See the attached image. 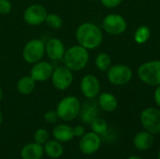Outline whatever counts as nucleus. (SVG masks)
<instances>
[{
    "instance_id": "nucleus-33",
    "label": "nucleus",
    "mask_w": 160,
    "mask_h": 159,
    "mask_svg": "<svg viewBox=\"0 0 160 159\" xmlns=\"http://www.w3.org/2000/svg\"><path fill=\"white\" fill-rule=\"evenodd\" d=\"M2 98H3V90H2V87L0 86V102L2 101Z\"/></svg>"
},
{
    "instance_id": "nucleus-27",
    "label": "nucleus",
    "mask_w": 160,
    "mask_h": 159,
    "mask_svg": "<svg viewBox=\"0 0 160 159\" xmlns=\"http://www.w3.org/2000/svg\"><path fill=\"white\" fill-rule=\"evenodd\" d=\"M43 118H44V121L48 124H55L59 120L58 114H57L55 110L54 111L51 110V111L46 112Z\"/></svg>"
},
{
    "instance_id": "nucleus-17",
    "label": "nucleus",
    "mask_w": 160,
    "mask_h": 159,
    "mask_svg": "<svg viewBox=\"0 0 160 159\" xmlns=\"http://www.w3.org/2000/svg\"><path fill=\"white\" fill-rule=\"evenodd\" d=\"M98 104L99 109L106 112H112L117 109L118 100L116 97L109 92L100 93L98 97Z\"/></svg>"
},
{
    "instance_id": "nucleus-34",
    "label": "nucleus",
    "mask_w": 160,
    "mask_h": 159,
    "mask_svg": "<svg viewBox=\"0 0 160 159\" xmlns=\"http://www.w3.org/2000/svg\"><path fill=\"white\" fill-rule=\"evenodd\" d=\"M2 121H3V116H2V113H1V112H0V127H1V125H2Z\"/></svg>"
},
{
    "instance_id": "nucleus-18",
    "label": "nucleus",
    "mask_w": 160,
    "mask_h": 159,
    "mask_svg": "<svg viewBox=\"0 0 160 159\" xmlns=\"http://www.w3.org/2000/svg\"><path fill=\"white\" fill-rule=\"evenodd\" d=\"M44 155L43 145L37 142H30L25 144L21 150L22 159H41Z\"/></svg>"
},
{
    "instance_id": "nucleus-14",
    "label": "nucleus",
    "mask_w": 160,
    "mask_h": 159,
    "mask_svg": "<svg viewBox=\"0 0 160 159\" xmlns=\"http://www.w3.org/2000/svg\"><path fill=\"white\" fill-rule=\"evenodd\" d=\"M101 146V138L95 132H86L80 140L79 148L84 155H93L97 153Z\"/></svg>"
},
{
    "instance_id": "nucleus-23",
    "label": "nucleus",
    "mask_w": 160,
    "mask_h": 159,
    "mask_svg": "<svg viewBox=\"0 0 160 159\" xmlns=\"http://www.w3.org/2000/svg\"><path fill=\"white\" fill-rule=\"evenodd\" d=\"M151 37V30L146 25H141L139 26L135 33H134V40L138 44H144L146 43Z\"/></svg>"
},
{
    "instance_id": "nucleus-9",
    "label": "nucleus",
    "mask_w": 160,
    "mask_h": 159,
    "mask_svg": "<svg viewBox=\"0 0 160 159\" xmlns=\"http://www.w3.org/2000/svg\"><path fill=\"white\" fill-rule=\"evenodd\" d=\"M142 127L153 135L160 133V110L154 107H148L141 112L140 116Z\"/></svg>"
},
{
    "instance_id": "nucleus-16",
    "label": "nucleus",
    "mask_w": 160,
    "mask_h": 159,
    "mask_svg": "<svg viewBox=\"0 0 160 159\" xmlns=\"http://www.w3.org/2000/svg\"><path fill=\"white\" fill-rule=\"evenodd\" d=\"M155 143V137L150 132L144 130L137 133L133 140V144L140 151H147L152 148Z\"/></svg>"
},
{
    "instance_id": "nucleus-20",
    "label": "nucleus",
    "mask_w": 160,
    "mask_h": 159,
    "mask_svg": "<svg viewBox=\"0 0 160 159\" xmlns=\"http://www.w3.org/2000/svg\"><path fill=\"white\" fill-rule=\"evenodd\" d=\"M37 83L38 82L30 75H25L18 80L16 83V89L19 94L22 96H28L35 91Z\"/></svg>"
},
{
    "instance_id": "nucleus-5",
    "label": "nucleus",
    "mask_w": 160,
    "mask_h": 159,
    "mask_svg": "<svg viewBox=\"0 0 160 159\" xmlns=\"http://www.w3.org/2000/svg\"><path fill=\"white\" fill-rule=\"evenodd\" d=\"M22 59L25 63L33 65L45 56V42L39 38H32L28 40L22 51Z\"/></svg>"
},
{
    "instance_id": "nucleus-10",
    "label": "nucleus",
    "mask_w": 160,
    "mask_h": 159,
    "mask_svg": "<svg viewBox=\"0 0 160 159\" xmlns=\"http://www.w3.org/2000/svg\"><path fill=\"white\" fill-rule=\"evenodd\" d=\"M48 11L46 7L40 4H32L23 11L22 18L26 24L30 26H39L45 22Z\"/></svg>"
},
{
    "instance_id": "nucleus-15",
    "label": "nucleus",
    "mask_w": 160,
    "mask_h": 159,
    "mask_svg": "<svg viewBox=\"0 0 160 159\" xmlns=\"http://www.w3.org/2000/svg\"><path fill=\"white\" fill-rule=\"evenodd\" d=\"M98 114L99 106L98 104V101L96 102L94 99H87V101L82 104L79 117L83 124L90 125L94 119L98 117Z\"/></svg>"
},
{
    "instance_id": "nucleus-35",
    "label": "nucleus",
    "mask_w": 160,
    "mask_h": 159,
    "mask_svg": "<svg viewBox=\"0 0 160 159\" xmlns=\"http://www.w3.org/2000/svg\"><path fill=\"white\" fill-rule=\"evenodd\" d=\"M158 159H160V150L159 152H158Z\"/></svg>"
},
{
    "instance_id": "nucleus-31",
    "label": "nucleus",
    "mask_w": 160,
    "mask_h": 159,
    "mask_svg": "<svg viewBox=\"0 0 160 159\" xmlns=\"http://www.w3.org/2000/svg\"><path fill=\"white\" fill-rule=\"evenodd\" d=\"M154 100L156 104L160 108V84L156 87V90L154 92Z\"/></svg>"
},
{
    "instance_id": "nucleus-1",
    "label": "nucleus",
    "mask_w": 160,
    "mask_h": 159,
    "mask_svg": "<svg viewBox=\"0 0 160 159\" xmlns=\"http://www.w3.org/2000/svg\"><path fill=\"white\" fill-rule=\"evenodd\" d=\"M75 37L79 45L88 51L96 50L103 41V30L92 22H84L77 27Z\"/></svg>"
},
{
    "instance_id": "nucleus-21",
    "label": "nucleus",
    "mask_w": 160,
    "mask_h": 159,
    "mask_svg": "<svg viewBox=\"0 0 160 159\" xmlns=\"http://www.w3.org/2000/svg\"><path fill=\"white\" fill-rule=\"evenodd\" d=\"M44 153L51 158H59L64 153V147L62 142L56 140H49L44 145Z\"/></svg>"
},
{
    "instance_id": "nucleus-6",
    "label": "nucleus",
    "mask_w": 160,
    "mask_h": 159,
    "mask_svg": "<svg viewBox=\"0 0 160 159\" xmlns=\"http://www.w3.org/2000/svg\"><path fill=\"white\" fill-rule=\"evenodd\" d=\"M133 72L128 66L118 64L112 66L107 71V78L111 84L114 86H124L130 82Z\"/></svg>"
},
{
    "instance_id": "nucleus-4",
    "label": "nucleus",
    "mask_w": 160,
    "mask_h": 159,
    "mask_svg": "<svg viewBox=\"0 0 160 159\" xmlns=\"http://www.w3.org/2000/svg\"><path fill=\"white\" fill-rule=\"evenodd\" d=\"M137 74L141 82L146 85L157 87L160 84V60H152L142 64Z\"/></svg>"
},
{
    "instance_id": "nucleus-32",
    "label": "nucleus",
    "mask_w": 160,
    "mask_h": 159,
    "mask_svg": "<svg viewBox=\"0 0 160 159\" xmlns=\"http://www.w3.org/2000/svg\"><path fill=\"white\" fill-rule=\"evenodd\" d=\"M128 159H142V157H137V156H131V157H129Z\"/></svg>"
},
{
    "instance_id": "nucleus-30",
    "label": "nucleus",
    "mask_w": 160,
    "mask_h": 159,
    "mask_svg": "<svg viewBox=\"0 0 160 159\" xmlns=\"http://www.w3.org/2000/svg\"><path fill=\"white\" fill-rule=\"evenodd\" d=\"M73 132H74V136L78 137V138H82L86 133L84 127L81 126V125H78V126L74 127H73Z\"/></svg>"
},
{
    "instance_id": "nucleus-7",
    "label": "nucleus",
    "mask_w": 160,
    "mask_h": 159,
    "mask_svg": "<svg viewBox=\"0 0 160 159\" xmlns=\"http://www.w3.org/2000/svg\"><path fill=\"white\" fill-rule=\"evenodd\" d=\"M101 28L112 36H119L126 32L128 23L122 15L118 13H111L106 15L102 20Z\"/></svg>"
},
{
    "instance_id": "nucleus-8",
    "label": "nucleus",
    "mask_w": 160,
    "mask_h": 159,
    "mask_svg": "<svg viewBox=\"0 0 160 159\" xmlns=\"http://www.w3.org/2000/svg\"><path fill=\"white\" fill-rule=\"evenodd\" d=\"M51 82L52 86L58 91H66L68 90L73 83L74 76L73 72L68 69L64 65L58 66L53 68Z\"/></svg>"
},
{
    "instance_id": "nucleus-26",
    "label": "nucleus",
    "mask_w": 160,
    "mask_h": 159,
    "mask_svg": "<svg viewBox=\"0 0 160 159\" xmlns=\"http://www.w3.org/2000/svg\"><path fill=\"white\" fill-rule=\"evenodd\" d=\"M49 140H50V135L48 130H46L45 128H38L34 133V141L38 144L44 145Z\"/></svg>"
},
{
    "instance_id": "nucleus-25",
    "label": "nucleus",
    "mask_w": 160,
    "mask_h": 159,
    "mask_svg": "<svg viewBox=\"0 0 160 159\" xmlns=\"http://www.w3.org/2000/svg\"><path fill=\"white\" fill-rule=\"evenodd\" d=\"M90 127H91L92 131L99 136L105 134L108 130V123L106 122L105 119H103L99 116L91 122Z\"/></svg>"
},
{
    "instance_id": "nucleus-11",
    "label": "nucleus",
    "mask_w": 160,
    "mask_h": 159,
    "mask_svg": "<svg viewBox=\"0 0 160 159\" xmlns=\"http://www.w3.org/2000/svg\"><path fill=\"white\" fill-rule=\"evenodd\" d=\"M80 90L85 98L95 99L100 94V82L94 74H86L81 80Z\"/></svg>"
},
{
    "instance_id": "nucleus-2",
    "label": "nucleus",
    "mask_w": 160,
    "mask_h": 159,
    "mask_svg": "<svg viewBox=\"0 0 160 159\" xmlns=\"http://www.w3.org/2000/svg\"><path fill=\"white\" fill-rule=\"evenodd\" d=\"M89 59V51L82 46L76 44L66 49L62 62L63 65L72 72H79L85 68Z\"/></svg>"
},
{
    "instance_id": "nucleus-22",
    "label": "nucleus",
    "mask_w": 160,
    "mask_h": 159,
    "mask_svg": "<svg viewBox=\"0 0 160 159\" xmlns=\"http://www.w3.org/2000/svg\"><path fill=\"white\" fill-rule=\"evenodd\" d=\"M95 66L101 72H107L112 67V58L106 52H99L95 58Z\"/></svg>"
},
{
    "instance_id": "nucleus-28",
    "label": "nucleus",
    "mask_w": 160,
    "mask_h": 159,
    "mask_svg": "<svg viewBox=\"0 0 160 159\" xmlns=\"http://www.w3.org/2000/svg\"><path fill=\"white\" fill-rule=\"evenodd\" d=\"M12 10L11 0H0V14L8 15Z\"/></svg>"
},
{
    "instance_id": "nucleus-13",
    "label": "nucleus",
    "mask_w": 160,
    "mask_h": 159,
    "mask_svg": "<svg viewBox=\"0 0 160 159\" xmlns=\"http://www.w3.org/2000/svg\"><path fill=\"white\" fill-rule=\"evenodd\" d=\"M53 68L54 67L51 62L40 60L32 65L29 75L37 82H43L51 79Z\"/></svg>"
},
{
    "instance_id": "nucleus-19",
    "label": "nucleus",
    "mask_w": 160,
    "mask_h": 159,
    "mask_svg": "<svg viewBox=\"0 0 160 159\" xmlns=\"http://www.w3.org/2000/svg\"><path fill=\"white\" fill-rule=\"evenodd\" d=\"M52 137L54 140L60 142H70L75 137L73 132V127L67 124L56 125L52 128Z\"/></svg>"
},
{
    "instance_id": "nucleus-24",
    "label": "nucleus",
    "mask_w": 160,
    "mask_h": 159,
    "mask_svg": "<svg viewBox=\"0 0 160 159\" xmlns=\"http://www.w3.org/2000/svg\"><path fill=\"white\" fill-rule=\"evenodd\" d=\"M44 23L52 30H59L63 27L64 21L57 13H48Z\"/></svg>"
},
{
    "instance_id": "nucleus-29",
    "label": "nucleus",
    "mask_w": 160,
    "mask_h": 159,
    "mask_svg": "<svg viewBox=\"0 0 160 159\" xmlns=\"http://www.w3.org/2000/svg\"><path fill=\"white\" fill-rule=\"evenodd\" d=\"M101 2V4L108 8H113L118 7L119 5L122 4V2L124 0H99Z\"/></svg>"
},
{
    "instance_id": "nucleus-36",
    "label": "nucleus",
    "mask_w": 160,
    "mask_h": 159,
    "mask_svg": "<svg viewBox=\"0 0 160 159\" xmlns=\"http://www.w3.org/2000/svg\"><path fill=\"white\" fill-rule=\"evenodd\" d=\"M90 1H93V2H95V1H98V0H90Z\"/></svg>"
},
{
    "instance_id": "nucleus-12",
    "label": "nucleus",
    "mask_w": 160,
    "mask_h": 159,
    "mask_svg": "<svg viewBox=\"0 0 160 159\" xmlns=\"http://www.w3.org/2000/svg\"><path fill=\"white\" fill-rule=\"evenodd\" d=\"M66 52L64 42L58 37H51L45 42V55L52 62L63 60Z\"/></svg>"
},
{
    "instance_id": "nucleus-3",
    "label": "nucleus",
    "mask_w": 160,
    "mask_h": 159,
    "mask_svg": "<svg viewBox=\"0 0 160 159\" xmlns=\"http://www.w3.org/2000/svg\"><path fill=\"white\" fill-rule=\"evenodd\" d=\"M82 103L75 96L64 97L56 106V112L60 120L64 122H71L79 117Z\"/></svg>"
}]
</instances>
